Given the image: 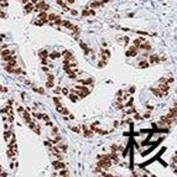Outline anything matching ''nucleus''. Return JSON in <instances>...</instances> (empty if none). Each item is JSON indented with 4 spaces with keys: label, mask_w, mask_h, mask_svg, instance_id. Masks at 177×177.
I'll return each mask as SVG.
<instances>
[]
</instances>
